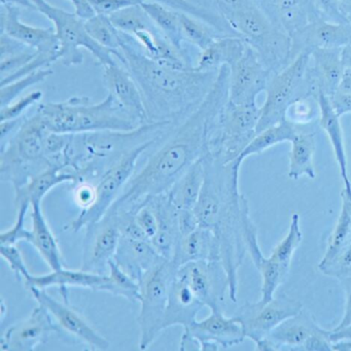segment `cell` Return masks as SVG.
I'll list each match as a JSON object with an SVG mask.
<instances>
[{
    "label": "cell",
    "mask_w": 351,
    "mask_h": 351,
    "mask_svg": "<svg viewBox=\"0 0 351 351\" xmlns=\"http://www.w3.org/2000/svg\"><path fill=\"white\" fill-rule=\"evenodd\" d=\"M145 201L151 205L157 217L158 230L152 238V244L162 258L172 261L180 237L178 209L166 193L149 197Z\"/></svg>",
    "instance_id": "obj_22"
},
{
    "label": "cell",
    "mask_w": 351,
    "mask_h": 351,
    "mask_svg": "<svg viewBox=\"0 0 351 351\" xmlns=\"http://www.w3.org/2000/svg\"><path fill=\"white\" fill-rule=\"evenodd\" d=\"M302 309L303 305L299 300L280 293L268 302L258 300L254 303H245L237 310L235 316L243 326L245 338L256 343L268 337L281 322Z\"/></svg>",
    "instance_id": "obj_13"
},
{
    "label": "cell",
    "mask_w": 351,
    "mask_h": 351,
    "mask_svg": "<svg viewBox=\"0 0 351 351\" xmlns=\"http://www.w3.org/2000/svg\"><path fill=\"white\" fill-rule=\"evenodd\" d=\"M121 64L136 83L149 123L178 124L199 108L219 71L176 67L147 57L136 40L121 32Z\"/></svg>",
    "instance_id": "obj_2"
},
{
    "label": "cell",
    "mask_w": 351,
    "mask_h": 351,
    "mask_svg": "<svg viewBox=\"0 0 351 351\" xmlns=\"http://www.w3.org/2000/svg\"><path fill=\"white\" fill-rule=\"evenodd\" d=\"M291 38V61L302 53L320 49H342L351 43V23L338 24L318 19L295 32Z\"/></svg>",
    "instance_id": "obj_20"
},
{
    "label": "cell",
    "mask_w": 351,
    "mask_h": 351,
    "mask_svg": "<svg viewBox=\"0 0 351 351\" xmlns=\"http://www.w3.org/2000/svg\"><path fill=\"white\" fill-rule=\"evenodd\" d=\"M330 98L332 108L339 117L351 114V94L336 91Z\"/></svg>",
    "instance_id": "obj_54"
},
{
    "label": "cell",
    "mask_w": 351,
    "mask_h": 351,
    "mask_svg": "<svg viewBox=\"0 0 351 351\" xmlns=\"http://www.w3.org/2000/svg\"><path fill=\"white\" fill-rule=\"evenodd\" d=\"M28 211V209L16 210V219L12 227L0 234V245H16L18 242L26 241L28 229H26L25 221Z\"/></svg>",
    "instance_id": "obj_48"
},
{
    "label": "cell",
    "mask_w": 351,
    "mask_h": 351,
    "mask_svg": "<svg viewBox=\"0 0 351 351\" xmlns=\"http://www.w3.org/2000/svg\"><path fill=\"white\" fill-rule=\"evenodd\" d=\"M201 260L221 261V247L217 236L203 226H199L186 235L180 236L172 258L178 267Z\"/></svg>",
    "instance_id": "obj_29"
},
{
    "label": "cell",
    "mask_w": 351,
    "mask_h": 351,
    "mask_svg": "<svg viewBox=\"0 0 351 351\" xmlns=\"http://www.w3.org/2000/svg\"><path fill=\"white\" fill-rule=\"evenodd\" d=\"M141 7L178 50L186 52L180 34V12L155 1H143Z\"/></svg>",
    "instance_id": "obj_37"
},
{
    "label": "cell",
    "mask_w": 351,
    "mask_h": 351,
    "mask_svg": "<svg viewBox=\"0 0 351 351\" xmlns=\"http://www.w3.org/2000/svg\"><path fill=\"white\" fill-rule=\"evenodd\" d=\"M104 80L108 94L116 101L138 119L143 124H151L147 120L141 91L132 75L121 63L104 67Z\"/></svg>",
    "instance_id": "obj_23"
},
{
    "label": "cell",
    "mask_w": 351,
    "mask_h": 351,
    "mask_svg": "<svg viewBox=\"0 0 351 351\" xmlns=\"http://www.w3.org/2000/svg\"><path fill=\"white\" fill-rule=\"evenodd\" d=\"M351 242V217L344 207L341 206L336 225L326 243V252L318 264V269L332 262Z\"/></svg>",
    "instance_id": "obj_41"
},
{
    "label": "cell",
    "mask_w": 351,
    "mask_h": 351,
    "mask_svg": "<svg viewBox=\"0 0 351 351\" xmlns=\"http://www.w3.org/2000/svg\"><path fill=\"white\" fill-rule=\"evenodd\" d=\"M330 340L332 342L337 341H349L351 342V326L346 328H340V330H330Z\"/></svg>",
    "instance_id": "obj_57"
},
{
    "label": "cell",
    "mask_w": 351,
    "mask_h": 351,
    "mask_svg": "<svg viewBox=\"0 0 351 351\" xmlns=\"http://www.w3.org/2000/svg\"><path fill=\"white\" fill-rule=\"evenodd\" d=\"M80 178L77 174L61 168H51L34 176L27 184L20 186L15 192V209H32L34 203H42L47 194L56 186L63 184H77Z\"/></svg>",
    "instance_id": "obj_28"
},
{
    "label": "cell",
    "mask_w": 351,
    "mask_h": 351,
    "mask_svg": "<svg viewBox=\"0 0 351 351\" xmlns=\"http://www.w3.org/2000/svg\"><path fill=\"white\" fill-rule=\"evenodd\" d=\"M272 77L273 73L247 44L243 56L230 67V101L236 104H256V98L262 92H266Z\"/></svg>",
    "instance_id": "obj_17"
},
{
    "label": "cell",
    "mask_w": 351,
    "mask_h": 351,
    "mask_svg": "<svg viewBox=\"0 0 351 351\" xmlns=\"http://www.w3.org/2000/svg\"><path fill=\"white\" fill-rule=\"evenodd\" d=\"M44 94L42 91H34L14 100L8 106L0 108V122L15 120L28 114L30 110L42 101Z\"/></svg>",
    "instance_id": "obj_45"
},
{
    "label": "cell",
    "mask_w": 351,
    "mask_h": 351,
    "mask_svg": "<svg viewBox=\"0 0 351 351\" xmlns=\"http://www.w3.org/2000/svg\"><path fill=\"white\" fill-rule=\"evenodd\" d=\"M59 326L50 312L38 304L25 319L10 326L0 339L3 351H32L44 344Z\"/></svg>",
    "instance_id": "obj_18"
},
{
    "label": "cell",
    "mask_w": 351,
    "mask_h": 351,
    "mask_svg": "<svg viewBox=\"0 0 351 351\" xmlns=\"http://www.w3.org/2000/svg\"><path fill=\"white\" fill-rule=\"evenodd\" d=\"M30 219L32 228L28 229L26 242L32 244L38 250L51 270L64 268L58 241L45 217L42 203L32 204Z\"/></svg>",
    "instance_id": "obj_30"
},
{
    "label": "cell",
    "mask_w": 351,
    "mask_h": 351,
    "mask_svg": "<svg viewBox=\"0 0 351 351\" xmlns=\"http://www.w3.org/2000/svg\"><path fill=\"white\" fill-rule=\"evenodd\" d=\"M104 291L112 293L116 297L124 298L132 303H136L141 299V283L122 270L114 261L112 260L108 265Z\"/></svg>",
    "instance_id": "obj_40"
},
{
    "label": "cell",
    "mask_w": 351,
    "mask_h": 351,
    "mask_svg": "<svg viewBox=\"0 0 351 351\" xmlns=\"http://www.w3.org/2000/svg\"><path fill=\"white\" fill-rule=\"evenodd\" d=\"M178 223L180 236L186 235L200 226L198 217L194 210H180L178 209Z\"/></svg>",
    "instance_id": "obj_53"
},
{
    "label": "cell",
    "mask_w": 351,
    "mask_h": 351,
    "mask_svg": "<svg viewBox=\"0 0 351 351\" xmlns=\"http://www.w3.org/2000/svg\"><path fill=\"white\" fill-rule=\"evenodd\" d=\"M49 129L38 110L26 114L19 128L1 141L0 180L14 190L51 168H59L47 156L45 141Z\"/></svg>",
    "instance_id": "obj_6"
},
{
    "label": "cell",
    "mask_w": 351,
    "mask_h": 351,
    "mask_svg": "<svg viewBox=\"0 0 351 351\" xmlns=\"http://www.w3.org/2000/svg\"><path fill=\"white\" fill-rule=\"evenodd\" d=\"M1 5H15L20 9L29 10V11H36L32 0H0Z\"/></svg>",
    "instance_id": "obj_58"
},
{
    "label": "cell",
    "mask_w": 351,
    "mask_h": 351,
    "mask_svg": "<svg viewBox=\"0 0 351 351\" xmlns=\"http://www.w3.org/2000/svg\"><path fill=\"white\" fill-rule=\"evenodd\" d=\"M341 58H342L344 69L351 71V43H349L341 50Z\"/></svg>",
    "instance_id": "obj_61"
},
{
    "label": "cell",
    "mask_w": 351,
    "mask_h": 351,
    "mask_svg": "<svg viewBox=\"0 0 351 351\" xmlns=\"http://www.w3.org/2000/svg\"><path fill=\"white\" fill-rule=\"evenodd\" d=\"M307 310L281 322L268 337L254 343L258 351H306L309 341L324 330Z\"/></svg>",
    "instance_id": "obj_19"
},
{
    "label": "cell",
    "mask_w": 351,
    "mask_h": 351,
    "mask_svg": "<svg viewBox=\"0 0 351 351\" xmlns=\"http://www.w3.org/2000/svg\"><path fill=\"white\" fill-rule=\"evenodd\" d=\"M260 117L258 104H236L228 100L219 114L204 155L223 163L237 161L256 136Z\"/></svg>",
    "instance_id": "obj_9"
},
{
    "label": "cell",
    "mask_w": 351,
    "mask_h": 351,
    "mask_svg": "<svg viewBox=\"0 0 351 351\" xmlns=\"http://www.w3.org/2000/svg\"><path fill=\"white\" fill-rule=\"evenodd\" d=\"M204 182L194 211L200 226L211 230L219 240L221 262L229 276V297L237 302L238 270L247 254L246 231L252 219L245 196L239 191L237 161L223 163L203 156Z\"/></svg>",
    "instance_id": "obj_3"
},
{
    "label": "cell",
    "mask_w": 351,
    "mask_h": 351,
    "mask_svg": "<svg viewBox=\"0 0 351 351\" xmlns=\"http://www.w3.org/2000/svg\"><path fill=\"white\" fill-rule=\"evenodd\" d=\"M85 230L81 269L96 274H106L122 237L116 215L108 210L101 219Z\"/></svg>",
    "instance_id": "obj_15"
},
{
    "label": "cell",
    "mask_w": 351,
    "mask_h": 351,
    "mask_svg": "<svg viewBox=\"0 0 351 351\" xmlns=\"http://www.w3.org/2000/svg\"><path fill=\"white\" fill-rule=\"evenodd\" d=\"M301 128L302 127L295 126L285 120L256 133V136L248 143L247 147L238 158V164L242 165V163L250 156L260 155L275 145L283 143H291L293 137Z\"/></svg>",
    "instance_id": "obj_36"
},
{
    "label": "cell",
    "mask_w": 351,
    "mask_h": 351,
    "mask_svg": "<svg viewBox=\"0 0 351 351\" xmlns=\"http://www.w3.org/2000/svg\"><path fill=\"white\" fill-rule=\"evenodd\" d=\"M112 260L122 270L141 283L145 275L164 258L158 254L149 240L121 237Z\"/></svg>",
    "instance_id": "obj_24"
},
{
    "label": "cell",
    "mask_w": 351,
    "mask_h": 351,
    "mask_svg": "<svg viewBox=\"0 0 351 351\" xmlns=\"http://www.w3.org/2000/svg\"><path fill=\"white\" fill-rule=\"evenodd\" d=\"M341 282L344 285L346 302H345L344 315H343L341 322L335 326L334 330H340V328L351 326V278L345 279Z\"/></svg>",
    "instance_id": "obj_56"
},
{
    "label": "cell",
    "mask_w": 351,
    "mask_h": 351,
    "mask_svg": "<svg viewBox=\"0 0 351 351\" xmlns=\"http://www.w3.org/2000/svg\"><path fill=\"white\" fill-rule=\"evenodd\" d=\"M7 306L5 304V300L1 299V320H5V315H7Z\"/></svg>",
    "instance_id": "obj_63"
},
{
    "label": "cell",
    "mask_w": 351,
    "mask_h": 351,
    "mask_svg": "<svg viewBox=\"0 0 351 351\" xmlns=\"http://www.w3.org/2000/svg\"><path fill=\"white\" fill-rule=\"evenodd\" d=\"M0 34L23 43L40 52H58L59 43L54 28L36 27L21 21V9L1 5Z\"/></svg>",
    "instance_id": "obj_21"
},
{
    "label": "cell",
    "mask_w": 351,
    "mask_h": 351,
    "mask_svg": "<svg viewBox=\"0 0 351 351\" xmlns=\"http://www.w3.org/2000/svg\"><path fill=\"white\" fill-rule=\"evenodd\" d=\"M176 276L213 312L221 311L229 295V276L221 261H193L178 267Z\"/></svg>",
    "instance_id": "obj_12"
},
{
    "label": "cell",
    "mask_w": 351,
    "mask_h": 351,
    "mask_svg": "<svg viewBox=\"0 0 351 351\" xmlns=\"http://www.w3.org/2000/svg\"><path fill=\"white\" fill-rule=\"evenodd\" d=\"M349 22H350V23H351V18H350V19H349Z\"/></svg>",
    "instance_id": "obj_64"
},
{
    "label": "cell",
    "mask_w": 351,
    "mask_h": 351,
    "mask_svg": "<svg viewBox=\"0 0 351 351\" xmlns=\"http://www.w3.org/2000/svg\"><path fill=\"white\" fill-rule=\"evenodd\" d=\"M341 199H342L341 206L346 209L347 213H348L351 217V182H348V184H343Z\"/></svg>",
    "instance_id": "obj_59"
},
{
    "label": "cell",
    "mask_w": 351,
    "mask_h": 351,
    "mask_svg": "<svg viewBox=\"0 0 351 351\" xmlns=\"http://www.w3.org/2000/svg\"><path fill=\"white\" fill-rule=\"evenodd\" d=\"M97 15L110 16L121 10L141 5V0H90Z\"/></svg>",
    "instance_id": "obj_51"
},
{
    "label": "cell",
    "mask_w": 351,
    "mask_h": 351,
    "mask_svg": "<svg viewBox=\"0 0 351 351\" xmlns=\"http://www.w3.org/2000/svg\"><path fill=\"white\" fill-rule=\"evenodd\" d=\"M106 274H96L82 270H69L62 268L59 270H51L50 273L43 275H30L27 280L24 281L26 289H48L57 287L60 289L63 300L67 298L69 287H81V289H92L95 291H104L106 285Z\"/></svg>",
    "instance_id": "obj_25"
},
{
    "label": "cell",
    "mask_w": 351,
    "mask_h": 351,
    "mask_svg": "<svg viewBox=\"0 0 351 351\" xmlns=\"http://www.w3.org/2000/svg\"><path fill=\"white\" fill-rule=\"evenodd\" d=\"M289 154V172L287 176L291 180L302 178L314 180L316 178L314 155L316 151V135L314 132L298 131L291 143Z\"/></svg>",
    "instance_id": "obj_35"
},
{
    "label": "cell",
    "mask_w": 351,
    "mask_h": 351,
    "mask_svg": "<svg viewBox=\"0 0 351 351\" xmlns=\"http://www.w3.org/2000/svg\"><path fill=\"white\" fill-rule=\"evenodd\" d=\"M215 1L230 26L256 51L273 75L291 62V36L276 27L252 0Z\"/></svg>",
    "instance_id": "obj_5"
},
{
    "label": "cell",
    "mask_w": 351,
    "mask_h": 351,
    "mask_svg": "<svg viewBox=\"0 0 351 351\" xmlns=\"http://www.w3.org/2000/svg\"><path fill=\"white\" fill-rule=\"evenodd\" d=\"M243 326L236 317H227L223 312L211 311L208 317L197 319L184 330L180 337V350H186L189 343H197L202 351L228 349L243 342Z\"/></svg>",
    "instance_id": "obj_14"
},
{
    "label": "cell",
    "mask_w": 351,
    "mask_h": 351,
    "mask_svg": "<svg viewBox=\"0 0 351 351\" xmlns=\"http://www.w3.org/2000/svg\"><path fill=\"white\" fill-rule=\"evenodd\" d=\"M178 268L173 261L164 258L141 280V310L137 317L141 350H147L165 330L168 295Z\"/></svg>",
    "instance_id": "obj_10"
},
{
    "label": "cell",
    "mask_w": 351,
    "mask_h": 351,
    "mask_svg": "<svg viewBox=\"0 0 351 351\" xmlns=\"http://www.w3.org/2000/svg\"><path fill=\"white\" fill-rule=\"evenodd\" d=\"M318 104H319V123L320 128L324 130L332 145L337 165L340 170L341 178L343 184L350 182L347 168L346 149H345L344 135H343L341 117L338 116L336 110L330 104V98L324 93L318 94Z\"/></svg>",
    "instance_id": "obj_33"
},
{
    "label": "cell",
    "mask_w": 351,
    "mask_h": 351,
    "mask_svg": "<svg viewBox=\"0 0 351 351\" xmlns=\"http://www.w3.org/2000/svg\"><path fill=\"white\" fill-rule=\"evenodd\" d=\"M319 114L318 96H302L289 106L285 120L295 126L306 127L319 120Z\"/></svg>",
    "instance_id": "obj_43"
},
{
    "label": "cell",
    "mask_w": 351,
    "mask_h": 351,
    "mask_svg": "<svg viewBox=\"0 0 351 351\" xmlns=\"http://www.w3.org/2000/svg\"><path fill=\"white\" fill-rule=\"evenodd\" d=\"M85 24L88 34L91 38L104 48L118 53L121 56L119 62H122L123 56L120 52L121 32L117 29L116 26L110 21V17L96 15L95 17L86 21Z\"/></svg>",
    "instance_id": "obj_42"
},
{
    "label": "cell",
    "mask_w": 351,
    "mask_h": 351,
    "mask_svg": "<svg viewBox=\"0 0 351 351\" xmlns=\"http://www.w3.org/2000/svg\"><path fill=\"white\" fill-rule=\"evenodd\" d=\"M324 275L342 281L351 278V242L326 266L319 269Z\"/></svg>",
    "instance_id": "obj_46"
},
{
    "label": "cell",
    "mask_w": 351,
    "mask_h": 351,
    "mask_svg": "<svg viewBox=\"0 0 351 351\" xmlns=\"http://www.w3.org/2000/svg\"><path fill=\"white\" fill-rule=\"evenodd\" d=\"M32 1L36 12L48 18L54 25L55 34L59 43V61L63 65L77 66L83 64L84 54L81 48L91 53L102 67L120 63V55L96 43L88 34L85 21L80 19L75 13H69L47 0Z\"/></svg>",
    "instance_id": "obj_7"
},
{
    "label": "cell",
    "mask_w": 351,
    "mask_h": 351,
    "mask_svg": "<svg viewBox=\"0 0 351 351\" xmlns=\"http://www.w3.org/2000/svg\"><path fill=\"white\" fill-rule=\"evenodd\" d=\"M159 141H149L138 145L123 156L114 165L110 166L95 184L96 200L94 204L89 208L81 210L75 219L65 225L64 230L79 233L81 230L86 229L101 219L114 204L136 171L137 163L141 156Z\"/></svg>",
    "instance_id": "obj_11"
},
{
    "label": "cell",
    "mask_w": 351,
    "mask_h": 351,
    "mask_svg": "<svg viewBox=\"0 0 351 351\" xmlns=\"http://www.w3.org/2000/svg\"><path fill=\"white\" fill-rule=\"evenodd\" d=\"M204 176L205 166L202 157L193 164L166 193L176 208L194 210L200 198Z\"/></svg>",
    "instance_id": "obj_34"
},
{
    "label": "cell",
    "mask_w": 351,
    "mask_h": 351,
    "mask_svg": "<svg viewBox=\"0 0 351 351\" xmlns=\"http://www.w3.org/2000/svg\"><path fill=\"white\" fill-rule=\"evenodd\" d=\"M36 110L49 130L62 134L98 131L128 132L145 126L110 94L100 102H94L87 96H75L64 101L40 104Z\"/></svg>",
    "instance_id": "obj_4"
},
{
    "label": "cell",
    "mask_w": 351,
    "mask_h": 351,
    "mask_svg": "<svg viewBox=\"0 0 351 351\" xmlns=\"http://www.w3.org/2000/svg\"><path fill=\"white\" fill-rule=\"evenodd\" d=\"M246 246L247 254H250L254 266L262 276L260 301L268 302L275 297L277 289L287 281V275L280 267L270 258L265 256L260 248L258 240V231L254 221L248 226L246 231Z\"/></svg>",
    "instance_id": "obj_31"
},
{
    "label": "cell",
    "mask_w": 351,
    "mask_h": 351,
    "mask_svg": "<svg viewBox=\"0 0 351 351\" xmlns=\"http://www.w3.org/2000/svg\"><path fill=\"white\" fill-rule=\"evenodd\" d=\"M247 43L240 36H219L200 51L195 67L199 71H219L233 66L245 52Z\"/></svg>",
    "instance_id": "obj_32"
},
{
    "label": "cell",
    "mask_w": 351,
    "mask_h": 351,
    "mask_svg": "<svg viewBox=\"0 0 351 351\" xmlns=\"http://www.w3.org/2000/svg\"><path fill=\"white\" fill-rule=\"evenodd\" d=\"M1 258L7 262L8 266L19 281L27 280L32 273L28 270L25 260L19 248L16 245H0Z\"/></svg>",
    "instance_id": "obj_47"
},
{
    "label": "cell",
    "mask_w": 351,
    "mask_h": 351,
    "mask_svg": "<svg viewBox=\"0 0 351 351\" xmlns=\"http://www.w3.org/2000/svg\"><path fill=\"white\" fill-rule=\"evenodd\" d=\"M28 291L36 303L44 306L50 312L59 328L79 339L91 350L104 351L110 349V342L88 322L81 312L69 304V300H57L47 289L30 287Z\"/></svg>",
    "instance_id": "obj_16"
},
{
    "label": "cell",
    "mask_w": 351,
    "mask_h": 351,
    "mask_svg": "<svg viewBox=\"0 0 351 351\" xmlns=\"http://www.w3.org/2000/svg\"><path fill=\"white\" fill-rule=\"evenodd\" d=\"M229 77L230 67H221L202 104L156 143L153 153L135 171L112 207L136 211L145 199L167 193L204 156L219 114L229 100Z\"/></svg>",
    "instance_id": "obj_1"
},
{
    "label": "cell",
    "mask_w": 351,
    "mask_h": 351,
    "mask_svg": "<svg viewBox=\"0 0 351 351\" xmlns=\"http://www.w3.org/2000/svg\"><path fill=\"white\" fill-rule=\"evenodd\" d=\"M69 1L75 8V15L83 21H88L97 15L90 0H69Z\"/></svg>",
    "instance_id": "obj_55"
},
{
    "label": "cell",
    "mask_w": 351,
    "mask_h": 351,
    "mask_svg": "<svg viewBox=\"0 0 351 351\" xmlns=\"http://www.w3.org/2000/svg\"><path fill=\"white\" fill-rule=\"evenodd\" d=\"M337 91L343 92V93L351 94V71L350 69H345L343 73L342 79L339 84L338 90Z\"/></svg>",
    "instance_id": "obj_60"
},
{
    "label": "cell",
    "mask_w": 351,
    "mask_h": 351,
    "mask_svg": "<svg viewBox=\"0 0 351 351\" xmlns=\"http://www.w3.org/2000/svg\"><path fill=\"white\" fill-rule=\"evenodd\" d=\"M342 13L346 16L347 19L351 18V0H337Z\"/></svg>",
    "instance_id": "obj_62"
},
{
    "label": "cell",
    "mask_w": 351,
    "mask_h": 351,
    "mask_svg": "<svg viewBox=\"0 0 351 351\" xmlns=\"http://www.w3.org/2000/svg\"><path fill=\"white\" fill-rule=\"evenodd\" d=\"M318 18L332 23H350L342 13L337 0H312Z\"/></svg>",
    "instance_id": "obj_49"
},
{
    "label": "cell",
    "mask_w": 351,
    "mask_h": 351,
    "mask_svg": "<svg viewBox=\"0 0 351 351\" xmlns=\"http://www.w3.org/2000/svg\"><path fill=\"white\" fill-rule=\"evenodd\" d=\"M52 75V69L49 67V69H40V71H34L25 77H20L8 85L1 86L0 87V108L8 106L14 100L21 97L22 94L27 91L29 88L43 83Z\"/></svg>",
    "instance_id": "obj_44"
},
{
    "label": "cell",
    "mask_w": 351,
    "mask_h": 351,
    "mask_svg": "<svg viewBox=\"0 0 351 351\" xmlns=\"http://www.w3.org/2000/svg\"><path fill=\"white\" fill-rule=\"evenodd\" d=\"M342 49H320L311 53L308 75L316 91L330 97L338 90L344 73L341 58Z\"/></svg>",
    "instance_id": "obj_27"
},
{
    "label": "cell",
    "mask_w": 351,
    "mask_h": 351,
    "mask_svg": "<svg viewBox=\"0 0 351 351\" xmlns=\"http://www.w3.org/2000/svg\"><path fill=\"white\" fill-rule=\"evenodd\" d=\"M73 199H75V204L81 208V210L89 208L96 200L95 184L88 182H82L75 184Z\"/></svg>",
    "instance_id": "obj_52"
},
{
    "label": "cell",
    "mask_w": 351,
    "mask_h": 351,
    "mask_svg": "<svg viewBox=\"0 0 351 351\" xmlns=\"http://www.w3.org/2000/svg\"><path fill=\"white\" fill-rule=\"evenodd\" d=\"M311 54L298 55L280 73L273 75L266 90V100L261 106L256 133L285 121L287 108L302 96H318L308 75Z\"/></svg>",
    "instance_id": "obj_8"
},
{
    "label": "cell",
    "mask_w": 351,
    "mask_h": 351,
    "mask_svg": "<svg viewBox=\"0 0 351 351\" xmlns=\"http://www.w3.org/2000/svg\"><path fill=\"white\" fill-rule=\"evenodd\" d=\"M135 221L149 240L156 235L158 230L157 217L147 201H143L135 211Z\"/></svg>",
    "instance_id": "obj_50"
},
{
    "label": "cell",
    "mask_w": 351,
    "mask_h": 351,
    "mask_svg": "<svg viewBox=\"0 0 351 351\" xmlns=\"http://www.w3.org/2000/svg\"><path fill=\"white\" fill-rule=\"evenodd\" d=\"M303 241V232L301 228V219L298 213L291 215L289 231L285 238L280 240L271 252L270 258L280 267L281 270L289 276L293 256Z\"/></svg>",
    "instance_id": "obj_38"
},
{
    "label": "cell",
    "mask_w": 351,
    "mask_h": 351,
    "mask_svg": "<svg viewBox=\"0 0 351 351\" xmlns=\"http://www.w3.org/2000/svg\"><path fill=\"white\" fill-rule=\"evenodd\" d=\"M203 307L191 287L176 275L170 285L164 328L180 326L186 330L196 322Z\"/></svg>",
    "instance_id": "obj_26"
},
{
    "label": "cell",
    "mask_w": 351,
    "mask_h": 351,
    "mask_svg": "<svg viewBox=\"0 0 351 351\" xmlns=\"http://www.w3.org/2000/svg\"><path fill=\"white\" fill-rule=\"evenodd\" d=\"M180 34L184 44L193 45L200 51L206 49L215 38L221 36L206 22L180 12Z\"/></svg>",
    "instance_id": "obj_39"
}]
</instances>
